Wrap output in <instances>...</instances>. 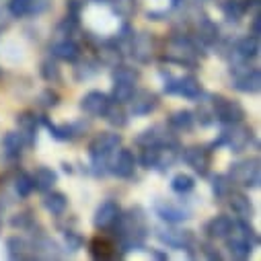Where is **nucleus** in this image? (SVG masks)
Masks as SVG:
<instances>
[{
  "label": "nucleus",
  "instance_id": "27",
  "mask_svg": "<svg viewBox=\"0 0 261 261\" xmlns=\"http://www.w3.org/2000/svg\"><path fill=\"white\" fill-rule=\"evenodd\" d=\"M198 37H200V41H202L204 45H212V43H216V39H218V27H216L210 19L202 17V21L198 23Z\"/></svg>",
  "mask_w": 261,
  "mask_h": 261
},
{
  "label": "nucleus",
  "instance_id": "28",
  "mask_svg": "<svg viewBox=\"0 0 261 261\" xmlns=\"http://www.w3.org/2000/svg\"><path fill=\"white\" fill-rule=\"evenodd\" d=\"M193 121H195V117H193V113L187 111V109L175 111V113L171 115V125L177 129V132H189V129L193 127Z\"/></svg>",
  "mask_w": 261,
  "mask_h": 261
},
{
  "label": "nucleus",
  "instance_id": "34",
  "mask_svg": "<svg viewBox=\"0 0 261 261\" xmlns=\"http://www.w3.org/2000/svg\"><path fill=\"white\" fill-rule=\"evenodd\" d=\"M222 11H224V17L228 21H234V23H239L243 13H245V9L241 7V3H237V0H226L222 5Z\"/></svg>",
  "mask_w": 261,
  "mask_h": 261
},
{
  "label": "nucleus",
  "instance_id": "40",
  "mask_svg": "<svg viewBox=\"0 0 261 261\" xmlns=\"http://www.w3.org/2000/svg\"><path fill=\"white\" fill-rule=\"evenodd\" d=\"M103 56V62H107L109 66H117V62L121 60V54H119V47H105L101 51Z\"/></svg>",
  "mask_w": 261,
  "mask_h": 261
},
{
  "label": "nucleus",
  "instance_id": "37",
  "mask_svg": "<svg viewBox=\"0 0 261 261\" xmlns=\"http://www.w3.org/2000/svg\"><path fill=\"white\" fill-rule=\"evenodd\" d=\"M15 189H17V193L21 195V198H27V195L35 189L33 187V179H31V175H19V179H17V183H15Z\"/></svg>",
  "mask_w": 261,
  "mask_h": 261
},
{
  "label": "nucleus",
  "instance_id": "42",
  "mask_svg": "<svg viewBox=\"0 0 261 261\" xmlns=\"http://www.w3.org/2000/svg\"><path fill=\"white\" fill-rule=\"evenodd\" d=\"M181 3H183V0H171V5H173V7H179Z\"/></svg>",
  "mask_w": 261,
  "mask_h": 261
},
{
  "label": "nucleus",
  "instance_id": "35",
  "mask_svg": "<svg viewBox=\"0 0 261 261\" xmlns=\"http://www.w3.org/2000/svg\"><path fill=\"white\" fill-rule=\"evenodd\" d=\"M9 11L13 17H25L33 11V0H11V5H9Z\"/></svg>",
  "mask_w": 261,
  "mask_h": 261
},
{
  "label": "nucleus",
  "instance_id": "7",
  "mask_svg": "<svg viewBox=\"0 0 261 261\" xmlns=\"http://www.w3.org/2000/svg\"><path fill=\"white\" fill-rule=\"evenodd\" d=\"M212 103V111H214V119H218L220 123H234V121H243L245 117V109L241 107V103L226 99V97H210Z\"/></svg>",
  "mask_w": 261,
  "mask_h": 261
},
{
  "label": "nucleus",
  "instance_id": "10",
  "mask_svg": "<svg viewBox=\"0 0 261 261\" xmlns=\"http://www.w3.org/2000/svg\"><path fill=\"white\" fill-rule=\"evenodd\" d=\"M165 93L169 95H181L185 99H200L202 95V85L195 76H181V79H171L165 83Z\"/></svg>",
  "mask_w": 261,
  "mask_h": 261
},
{
  "label": "nucleus",
  "instance_id": "32",
  "mask_svg": "<svg viewBox=\"0 0 261 261\" xmlns=\"http://www.w3.org/2000/svg\"><path fill=\"white\" fill-rule=\"evenodd\" d=\"M111 7H113V13L123 17V19H129L136 11V0H111Z\"/></svg>",
  "mask_w": 261,
  "mask_h": 261
},
{
  "label": "nucleus",
  "instance_id": "36",
  "mask_svg": "<svg viewBox=\"0 0 261 261\" xmlns=\"http://www.w3.org/2000/svg\"><path fill=\"white\" fill-rule=\"evenodd\" d=\"M212 189H214V195L220 200V198H226L228 191H230V183H228V177L224 175H216L214 181H212Z\"/></svg>",
  "mask_w": 261,
  "mask_h": 261
},
{
  "label": "nucleus",
  "instance_id": "26",
  "mask_svg": "<svg viewBox=\"0 0 261 261\" xmlns=\"http://www.w3.org/2000/svg\"><path fill=\"white\" fill-rule=\"evenodd\" d=\"M17 121H19V132L25 138V144H33L37 136V119L31 113H23Z\"/></svg>",
  "mask_w": 261,
  "mask_h": 261
},
{
  "label": "nucleus",
  "instance_id": "23",
  "mask_svg": "<svg viewBox=\"0 0 261 261\" xmlns=\"http://www.w3.org/2000/svg\"><path fill=\"white\" fill-rule=\"evenodd\" d=\"M51 54L60 60H66V62H74L79 58V45L72 41V39H64V41H58L51 45Z\"/></svg>",
  "mask_w": 261,
  "mask_h": 261
},
{
  "label": "nucleus",
  "instance_id": "30",
  "mask_svg": "<svg viewBox=\"0 0 261 261\" xmlns=\"http://www.w3.org/2000/svg\"><path fill=\"white\" fill-rule=\"evenodd\" d=\"M193 187H195V181H193V177L187 175V173H179V175H175L173 181H171V189H173L175 193H189Z\"/></svg>",
  "mask_w": 261,
  "mask_h": 261
},
{
  "label": "nucleus",
  "instance_id": "22",
  "mask_svg": "<svg viewBox=\"0 0 261 261\" xmlns=\"http://www.w3.org/2000/svg\"><path fill=\"white\" fill-rule=\"evenodd\" d=\"M31 179H33V187H35V189H39V191H49V189L54 187V183L58 181V175H56V171H51V169H47V167H39V169L31 175Z\"/></svg>",
  "mask_w": 261,
  "mask_h": 261
},
{
  "label": "nucleus",
  "instance_id": "4",
  "mask_svg": "<svg viewBox=\"0 0 261 261\" xmlns=\"http://www.w3.org/2000/svg\"><path fill=\"white\" fill-rule=\"evenodd\" d=\"M119 144H121V136L119 134H111V132L99 134L89 146V154H91L93 167H107L109 156L119 148Z\"/></svg>",
  "mask_w": 261,
  "mask_h": 261
},
{
  "label": "nucleus",
  "instance_id": "14",
  "mask_svg": "<svg viewBox=\"0 0 261 261\" xmlns=\"http://www.w3.org/2000/svg\"><path fill=\"white\" fill-rule=\"evenodd\" d=\"M159 241L173 249H189L193 245V234L189 230H161Z\"/></svg>",
  "mask_w": 261,
  "mask_h": 261
},
{
  "label": "nucleus",
  "instance_id": "31",
  "mask_svg": "<svg viewBox=\"0 0 261 261\" xmlns=\"http://www.w3.org/2000/svg\"><path fill=\"white\" fill-rule=\"evenodd\" d=\"M7 249H9V257L11 259H25L29 245L23 239H19V237H11L7 241Z\"/></svg>",
  "mask_w": 261,
  "mask_h": 261
},
{
  "label": "nucleus",
  "instance_id": "16",
  "mask_svg": "<svg viewBox=\"0 0 261 261\" xmlns=\"http://www.w3.org/2000/svg\"><path fill=\"white\" fill-rule=\"evenodd\" d=\"M132 56L140 62H148L152 58V37L148 33L132 37Z\"/></svg>",
  "mask_w": 261,
  "mask_h": 261
},
{
  "label": "nucleus",
  "instance_id": "17",
  "mask_svg": "<svg viewBox=\"0 0 261 261\" xmlns=\"http://www.w3.org/2000/svg\"><path fill=\"white\" fill-rule=\"evenodd\" d=\"M232 224L234 220L230 216H214L208 224H206V232L212 237V239H226L228 232L232 230Z\"/></svg>",
  "mask_w": 261,
  "mask_h": 261
},
{
  "label": "nucleus",
  "instance_id": "38",
  "mask_svg": "<svg viewBox=\"0 0 261 261\" xmlns=\"http://www.w3.org/2000/svg\"><path fill=\"white\" fill-rule=\"evenodd\" d=\"M41 74H43V79L47 81V83H60V70H58V66L54 62H43V66H41Z\"/></svg>",
  "mask_w": 261,
  "mask_h": 261
},
{
  "label": "nucleus",
  "instance_id": "2",
  "mask_svg": "<svg viewBox=\"0 0 261 261\" xmlns=\"http://www.w3.org/2000/svg\"><path fill=\"white\" fill-rule=\"evenodd\" d=\"M226 245H228V251L232 257L245 259L251 255V249L257 245V234L247 224V220H239L232 224V230L226 237Z\"/></svg>",
  "mask_w": 261,
  "mask_h": 261
},
{
  "label": "nucleus",
  "instance_id": "29",
  "mask_svg": "<svg viewBox=\"0 0 261 261\" xmlns=\"http://www.w3.org/2000/svg\"><path fill=\"white\" fill-rule=\"evenodd\" d=\"M103 117H105L113 127H123V125L127 123L123 109H121V107H119V103H115V101H113V103H109V107L105 109Z\"/></svg>",
  "mask_w": 261,
  "mask_h": 261
},
{
  "label": "nucleus",
  "instance_id": "18",
  "mask_svg": "<svg viewBox=\"0 0 261 261\" xmlns=\"http://www.w3.org/2000/svg\"><path fill=\"white\" fill-rule=\"evenodd\" d=\"M154 210H156V214H159L163 220H167V222H171V224L183 222V220L189 218V212H187V210L177 208V206H173V204H169V202H159V204L154 206Z\"/></svg>",
  "mask_w": 261,
  "mask_h": 261
},
{
  "label": "nucleus",
  "instance_id": "12",
  "mask_svg": "<svg viewBox=\"0 0 261 261\" xmlns=\"http://www.w3.org/2000/svg\"><path fill=\"white\" fill-rule=\"evenodd\" d=\"M109 103H111V99H109L105 93H101V91H91V93H87V95L83 97L81 109H83L87 115L103 117V113H105V109L109 107Z\"/></svg>",
  "mask_w": 261,
  "mask_h": 261
},
{
  "label": "nucleus",
  "instance_id": "24",
  "mask_svg": "<svg viewBox=\"0 0 261 261\" xmlns=\"http://www.w3.org/2000/svg\"><path fill=\"white\" fill-rule=\"evenodd\" d=\"M23 146H25V138L21 136V132H9L3 138V148L7 159H17L23 152Z\"/></svg>",
  "mask_w": 261,
  "mask_h": 261
},
{
  "label": "nucleus",
  "instance_id": "3",
  "mask_svg": "<svg viewBox=\"0 0 261 261\" xmlns=\"http://www.w3.org/2000/svg\"><path fill=\"white\" fill-rule=\"evenodd\" d=\"M165 58L177 64H185V66H195V62H198V47H195V43L189 37L175 35L167 43Z\"/></svg>",
  "mask_w": 261,
  "mask_h": 261
},
{
  "label": "nucleus",
  "instance_id": "11",
  "mask_svg": "<svg viewBox=\"0 0 261 261\" xmlns=\"http://www.w3.org/2000/svg\"><path fill=\"white\" fill-rule=\"evenodd\" d=\"M129 103V113L132 115H148L159 107V97L152 91H134Z\"/></svg>",
  "mask_w": 261,
  "mask_h": 261
},
{
  "label": "nucleus",
  "instance_id": "9",
  "mask_svg": "<svg viewBox=\"0 0 261 261\" xmlns=\"http://www.w3.org/2000/svg\"><path fill=\"white\" fill-rule=\"evenodd\" d=\"M261 85V76L257 68H247L241 64L232 66V87L241 93H257Z\"/></svg>",
  "mask_w": 261,
  "mask_h": 261
},
{
  "label": "nucleus",
  "instance_id": "15",
  "mask_svg": "<svg viewBox=\"0 0 261 261\" xmlns=\"http://www.w3.org/2000/svg\"><path fill=\"white\" fill-rule=\"evenodd\" d=\"M117 216H119L117 204H113V202H103V204L97 208L93 222H95L97 228H109L111 224L117 222Z\"/></svg>",
  "mask_w": 261,
  "mask_h": 261
},
{
  "label": "nucleus",
  "instance_id": "6",
  "mask_svg": "<svg viewBox=\"0 0 261 261\" xmlns=\"http://www.w3.org/2000/svg\"><path fill=\"white\" fill-rule=\"evenodd\" d=\"M230 181L243 185V187H259L261 173H259V159H247L241 163H234L228 173Z\"/></svg>",
  "mask_w": 261,
  "mask_h": 261
},
{
  "label": "nucleus",
  "instance_id": "39",
  "mask_svg": "<svg viewBox=\"0 0 261 261\" xmlns=\"http://www.w3.org/2000/svg\"><path fill=\"white\" fill-rule=\"evenodd\" d=\"M113 81H129V83H136V81H138V74H136L132 68L119 66V68L113 72Z\"/></svg>",
  "mask_w": 261,
  "mask_h": 261
},
{
  "label": "nucleus",
  "instance_id": "41",
  "mask_svg": "<svg viewBox=\"0 0 261 261\" xmlns=\"http://www.w3.org/2000/svg\"><path fill=\"white\" fill-rule=\"evenodd\" d=\"M66 243L70 245V249H72V251H76V249H79V245H81V239H79V237H74L72 232H68V234H66Z\"/></svg>",
  "mask_w": 261,
  "mask_h": 261
},
{
  "label": "nucleus",
  "instance_id": "19",
  "mask_svg": "<svg viewBox=\"0 0 261 261\" xmlns=\"http://www.w3.org/2000/svg\"><path fill=\"white\" fill-rule=\"evenodd\" d=\"M43 208L54 216H62L68 208V200H66V195L60 193V191H45Z\"/></svg>",
  "mask_w": 261,
  "mask_h": 261
},
{
  "label": "nucleus",
  "instance_id": "33",
  "mask_svg": "<svg viewBox=\"0 0 261 261\" xmlns=\"http://www.w3.org/2000/svg\"><path fill=\"white\" fill-rule=\"evenodd\" d=\"M43 123H45V127L49 129V134H51L56 140H70V138L74 136V129H72L70 125H56V123H51L49 119H45Z\"/></svg>",
  "mask_w": 261,
  "mask_h": 261
},
{
  "label": "nucleus",
  "instance_id": "13",
  "mask_svg": "<svg viewBox=\"0 0 261 261\" xmlns=\"http://www.w3.org/2000/svg\"><path fill=\"white\" fill-rule=\"evenodd\" d=\"M183 161L200 175H206L208 173V167H210V150L206 146H191L183 152Z\"/></svg>",
  "mask_w": 261,
  "mask_h": 261
},
{
  "label": "nucleus",
  "instance_id": "8",
  "mask_svg": "<svg viewBox=\"0 0 261 261\" xmlns=\"http://www.w3.org/2000/svg\"><path fill=\"white\" fill-rule=\"evenodd\" d=\"M107 167H109V171H111L115 177L127 179V177H132L134 171H136V156H134L132 150L119 148V150H115V152L109 156Z\"/></svg>",
  "mask_w": 261,
  "mask_h": 261
},
{
  "label": "nucleus",
  "instance_id": "20",
  "mask_svg": "<svg viewBox=\"0 0 261 261\" xmlns=\"http://www.w3.org/2000/svg\"><path fill=\"white\" fill-rule=\"evenodd\" d=\"M230 208H232V212L241 218V220H251V216H253V204H251V200L247 198V195H243V193H232L230 195Z\"/></svg>",
  "mask_w": 261,
  "mask_h": 261
},
{
  "label": "nucleus",
  "instance_id": "25",
  "mask_svg": "<svg viewBox=\"0 0 261 261\" xmlns=\"http://www.w3.org/2000/svg\"><path fill=\"white\" fill-rule=\"evenodd\" d=\"M136 91V83H129V81H113V91H111V101L115 103H127L132 99Z\"/></svg>",
  "mask_w": 261,
  "mask_h": 261
},
{
  "label": "nucleus",
  "instance_id": "21",
  "mask_svg": "<svg viewBox=\"0 0 261 261\" xmlns=\"http://www.w3.org/2000/svg\"><path fill=\"white\" fill-rule=\"evenodd\" d=\"M257 54H259V41L253 35L251 37H243V39H239L234 43V56L239 60H251Z\"/></svg>",
  "mask_w": 261,
  "mask_h": 261
},
{
  "label": "nucleus",
  "instance_id": "1",
  "mask_svg": "<svg viewBox=\"0 0 261 261\" xmlns=\"http://www.w3.org/2000/svg\"><path fill=\"white\" fill-rule=\"evenodd\" d=\"M119 222V239L123 245V251H136L138 247H142L144 237L148 232V222H146V214L140 206L129 208L125 214L117 216Z\"/></svg>",
  "mask_w": 261,
  "mask_h": 261
},
{
  "label": "nucleus",
  "instance_id": "5",
  "mask_svg": "<svg viewBox=\"0 0 261 261\" xmlns=\"http://www.w3.org/2000/svg\"><path fill=\"white\" fill-rule=\"evenodd\" d=\"M251 138H253L251 127L243 125L241 121H234V123H224L220 140L216 144H226L232 152H243L251 144Z\"/></svg>",
  "mask_w": 261,
  "mask_h": 261
}]
</instances>
